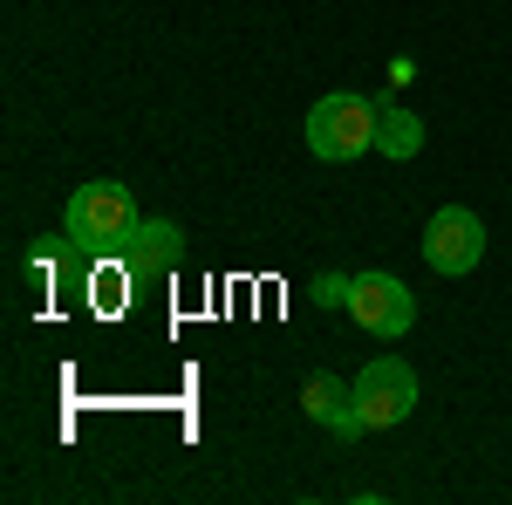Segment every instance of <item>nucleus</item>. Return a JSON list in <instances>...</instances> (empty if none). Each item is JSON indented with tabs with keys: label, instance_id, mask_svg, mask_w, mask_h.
Returning <instances> with one entry per match:
<instances>
[{
	"label": "nucleus",
	"instance_id": "f257e3e1",
	"mask_svg": "<svg viewBox=\"0 0 512 505\" xmlns=\"http://www.w3.org/2000/svg\"><path fill=\"white\" fill-rule=\"evenodd\" d=\"M137 226V205L117 178H96V185H76L69 205H62V239L76 253H96V260H117L123 233Z\"/></svg>",
	"mask_w": 512,
	"mask_h": 505
},
{
	"label": "nucleus",
	"instance_id": "f03ea898",
	"mask_svg": "<svg viewBox=\"0 0 512 505\" xmlns=\"http://www.w3.org/2000/svg\"><path fill=\"white\" fill-rule=\"evenodd\" d=\"M308 151L321 164H355V157L376 151V103L355 96V89H328L315 110H308Z\"/></svg>",
	"mask_w": 512,
	"mask_h": 505
},
{
	"label": "nucleus",
	"instance_id": "7ed1b4c3",
	"mask_svg": "<svg viewBox=\"0 0 512 505\" xmlns=\"http://www.w3.org/2000/svg\"><path fill=\"white\" fill-rule=\"evenodd\" d=\"M355 410H362V430H396L417 410V369L403 355H376L355 376Z\"/></svg>",
	"mask_w": 512,
	"mask_h": 505
},
{
	"label": "nucleus",
	"instance_id": "20e7f679",
	"mask_svg": "<svg viewBox=\"0 0 512 505\" xmlns=\"http://www.w3.org/2000/svg\"><path fill=\"white\" fill-rule=\"evenodd\" d=\"M349 321H355V328H369L376 342H396V335H410L417 301H410V287H403L396 273H355V287H349Z\"/></svg>",
	"mask_w": 512,
	"mask_h": 505
},
{
	"label": "nucleus",
	"instance_id": "39448f33",
	"mask_svg": "<svg viewBox=\"0 0 512 505\" xmlns=\"http://www.w3.org/2000/svg\"><path fill=\"white\" fill-rule=\"evenodd\" d=\"M424 260H431L437 273H472L478 260H485V219H478L472 205H444V212H431V226H424Z\"/></svg>",
	"mask_w": 512,
	"mask_h": 505
},
{
	"label": "nucleus",
	"instance_id": "423d86ee",
	"mask_svg": "<svg viewBox=\"0 0 512 505\" xmlns=\"http://www.w3.org/2000/svg\"><path fill=\"white\" fill-rule=\"evenodd\" d=\"M185 260V233L171 226V219H137L117 246V267L123 280H164V273Z\"/></svg>",
	"mask_w": 512,
	"mask_h": 505
},
{
	"label": "nucleus",
	"instance_id": "0eeeda50",
	"mask_svg": "<svg viewBox=\"0 0 512 505\" xmlns=\"http://www.w3.org/2000/svg\"><path fill=\"white\" fill-rule=\"evenodd\" d=\"M301 410L315 417L328 437H362V410H355V383H335V376H308L301 383Z\"/></svg>",
	"mask_w": 512,
	"mask_h": 505
},
{
	"label": "nucleus",
	"instance_id": "6e6552de",
	"mask_svg": "<svg viewBox=\"0 0 512 505\" xmlns=\"http://www.w3.org/2000/svg\"><path fill=\"white\" fill-rule=\"evenodd\" d=\"M376 151L383 157H417L424 151V117H410L403 103H376Z\"/></svg>",
	"mask_w": 512,
	"mask_h": 505
},
{
	"label": "nucleus",
	"instance_id": "1a4fd4ad",
	"mask_svg": "<svg viewBox=\"0 0 512 505\" xmlns=\"http://www.w3.org/2000/svg\"><path fill=\"white\" fill-rule=\"evenodd\" d=\"M349 287H355V273H321V280H315V308L349 314Z\"/></svg>",
	"mask_w": 512,
	"mask_h": 505
}]
</instances>
